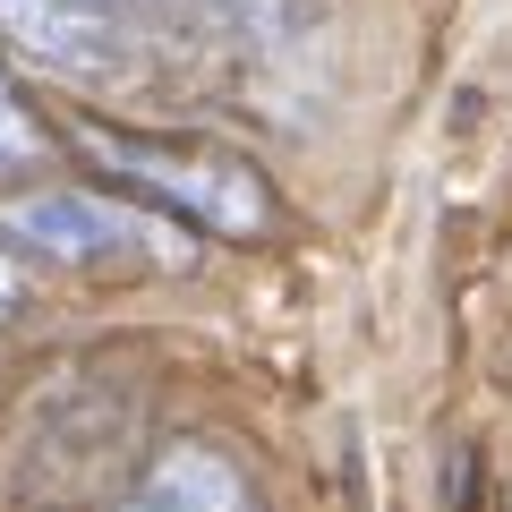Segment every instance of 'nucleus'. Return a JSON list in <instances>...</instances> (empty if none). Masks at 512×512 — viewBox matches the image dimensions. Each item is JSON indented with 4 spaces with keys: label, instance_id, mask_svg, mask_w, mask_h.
<instances>
[{
    "label": "nucleus",
    "instance_id": "obj_1",
    "mask_svg": "<svg viewBox=\"0 0 512 512\" xmlns=\"http://www.w3.org/2000/svg\"><path fill=\"white\" fill-rule=\"evenodd\" d=\"M77 154L128 180L146 205L197 222L214 239H256L274 231V188L222 137H120V128H77Z\"/></svg>",
    "mask_w": 512,
    "mask_h": 512
},
{
    "label": "nucleus",
    "instance_id": "obj_2",
    "mask_svg": "<svg viewBox=\"0 0 512 512\" xmlns=\"http://www.w3.org/2000/svg\"><path fill=\"white\" fill-rule=\"evenodd\" d=\"M0 222L18 248L52 256V265H163V274L197 265V239L163 205H128L103 188H26L0 205Z\"/></svg>",
    "mask_w": 512,
    "mask_h": 512
},
{
    "label": "nucleus",
    "instance_id": "obj_3",
    "mask_svg": "<svg viewBox=\"0 0 512 512\" xmlns=\"http://www.w3.org/2000/svg\"><path fill=\"white\" fill-rule=\"evenodd\" d=\"M137 402L128 384L103 376H69L43 410L35 444H26V495H52V504H103V495L137 487Z\"/></svg>",
    "mask_w": 512,
    "mask_h": 512
},
{
    "label": "nucleus",
    "instance_id": "obj_4",
    "mask_svg": "<svg viewBox=\"0 0 512 512\" xmlns=\"http://www.w3.org/2000/svg\"><path fill=\"white\" fill-rule=\"evenodd\" d=\"M0 35L26 60L60 77H128L137 60V18L128 0H0Z\"/></svg>",
    "mask_w": 512,
    "mask_h": 512
},
{
    "label": "nucleus",
    "instance_id": "obj_5",
    "mask_svg": "<svg viewBox=\"0 0 512 512\" xmlns=\"http://www.w3.org/2000/svg\"><path fill=\"white\" fill-rule=\"evenodd\" d=\"M111 512H256V495H248V478H239L222 453L171 444L163 461H146V478H137L128 504H111Z\"/></svg>",
    "mask_w": 512,
    "mask_h": 512
},
{
    "label": "nucleus",
    "instance_id": "obj_6",
    "mask_svg": "<svg viewBox=\"0 0 512 512\" xmlns=\"http://www.w3.org/2000/svg\"><path fill=\"white\" fill-rule=\"evenodd\" d=\"M35 154H43V128H35V111L18 103V86L0 77V171H9V163H35Z\"/></svg>",
    "mask_w": 512,
    "mask_h": 512
},
{
    "label": "nucleus",
    "instance_id": "obj_7",
    "mask_svg": "<svg viewBox=\"0 0 512 512\" xmlns=\"http://www.w3.org/2000/svg\"><path fill=\"white\" fill-rule=\"evenodd\" d=\"M9 299H18V265H9V256H0V308H9Z\"/></svg>",
    "mask_w": 512,
    "mask_h": 512
}]
</instances>
